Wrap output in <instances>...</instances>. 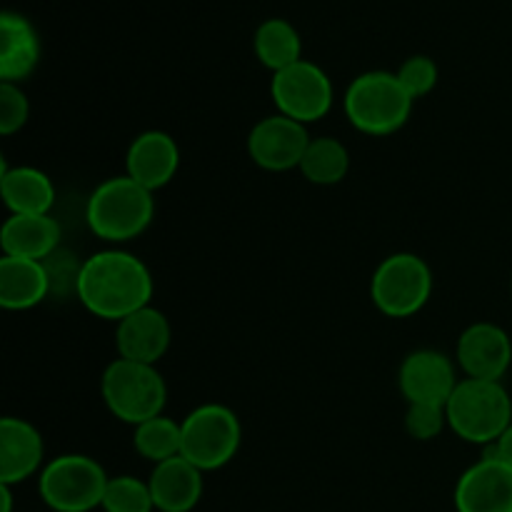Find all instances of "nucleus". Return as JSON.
Wrapping results in <instances>:
<instances>
[{
	"label": "nucleus",
	"instance_id": "b1692460",
	"mask_svg": "<svg viewBox=\"0 0 512 512\" xmlns=\"http://www.w3.org/2000/svg\"><path fill=\"white\" fill-rule=\"evenodd\" d=\"M133 448L150 463H165L183 453V428L168 415H158L133 428Z\"/></svg>",
	"mask_w": 512,
	"mask_h": 512
},
{
	"label": "nucleus",
	"instance_id": "bb28decb",
	"mask_svg": "<svg viewBox=\"0 0 512 512\" xmlns=\"http://www.w3.org/2000/svg\"><path fill=\"white\" fill-rule=\"evenodd\" d=\"M395 75H398L400 85L408 90V95L413 100L425 98L438 85V65L428 55H413V58H408Z\"/></svg>",
	"mask_w": 512,
	"mask_h": 512
},
{
	"label": "nucleus",
	"instance_id": "423d86ee",
	"mask_svg": "<svg viewBox=\"0 0 512 512\" xmlns=\"http://www.w3.org/2000/svg\"><path fill=\"white\" fill-rule=\"evenodd\" d=\"M108 473L98 460L68 453L45 463L38 478V493L53 512H93L103 508Z\"/></svg>",
	"mask_w": 512,
	"mask_h": 512
},
{
	"label": "nucleus",
	"instance_id": "dca6fc26",
	"mask_svg": "<svg viewBox=\"0 0 512 512\" xmlns=\"http://www.w3.org/2000/svg\"><path fill=\"white\" fill-rule=\"evenodd\" d=\"M40 430L23 418L0 420V485H18L45 468Z\"/></svg>",
	"mask_w": 512,
	"mask_h": 512
},
{
	"label": "nucleus",
	"instance_id": "c756f323",
	"mask_svg": "<svg viewBox=\"0 0 512 512\" xmlns=\"http://www.w3.org/2000/svg\"><path fill=\"white\" fill-rule=\"evenodd\" d=\"M0 503H3L0 512H13V493H10V485H0Z\"/></svg>",
	"mask_w": 512,
	"mask_h": 512
},
{
	"label": "nucleus",
	"instance_id": "4468645a",
	"mask_svg": "<svg viewBox=\"0 0 512 512\" xmlns=\"http://www.w3.org/2000/svg\"><path fill=\"white\" fill-rule=\"evenodd\" d=\"M180 168V148L165 130H145L130 143L125 155V175L148 188L150 193L165 188Z\"/></svg>",
	"mask_w": 512,
	"mask_h": 512
},
{
	"label": "nucleus",
	"instance_id": "412c9836",
	"mask_svg": "<svg viewBox=\"0 0 512 512\" xmlns=\"http://www.w3.org/2000/svg\"><path fill=\"white\" fill-rule=\"evenodd\" d=\"M0 195L10 215H50L55 203L53 180L38 168L18 165L10 168L3 163L0 170Z\"/></svg>",
	"mask_w": 512,
	"mask_h": 512
},
{
	"label": "nucleus",
	"instance_id": "2eb2a0df",
	"mask_svg": "<svg viewBox=\"0 0 512 512\" xmlns=\"http://www.w3.org/2000/svg\"><path fill=\"white\" fill-rule=\"evenodd\" d=\"M115 348L118 358L133 360V363L158 365V360L168 353L173 330L163 310L145 305L133 315L115 323Z\"/></svg>",
	"mask_w": 512,
	"mask_h": 512
},
{
	"label": "nucleus",
	"instance_id": "20e7f679",
	"mask_svg": "<svg viewBox=\"0 0 512 512\" xmlns=\"http://www.w3.org/2000/svg\"><path fill=\"white\" fill-rule=\"evenodd\" d=\"M413 103L415 100L400 85L398 75L388 70H370V73L358 75L348 85L343 98L350 125L375 138L403 128L413 113Z\"/></svg>",
	"mask_w": 512,
	"mask_h": 512
},
{
	"label": "nucleus",
	"instance_id": "a211bd4d",
	"mask_svg": "<svg viewBox=\"0 0 512 512\" xmlns=\"http://www.w3.org/2000/svg\"><path fill=\"white\" fill-rule=\"evenodd\" d=\"M40 60V40L33 25L18 13L0 15V83L28 78Z\"/></svg>",
	"mask_w": 512,
	"mask_h": 512
},
{
	"label": "nucleus",
	"instance_id": "ddd939ff",
	"mask_svg": "<svg viewBox=\"0 0 512 512\" xmlns=\"http://www.w3.org/2000/svg\"><path fill=\"white\" fill-rule=\"evenodd\" d=\"M458 512H512V468L500 460L480 458L455 485Z\"/></svg>",
	"mask_w": 512,
	"mask_h": 512
},
{
	"label": "nucleus",
	"instance_id": "f03ea898",
	"mask_svg": "<svg viewBox=\"0 0 512 512\" xmlns=\"http://www.w3.org/2000/svg\"><path fill=\"white\" fill-rule=\"evenodd\" d=\"M155 198L128 175H115L90 193L85 220L95 238L105 243H128L140 238L153 223Z\"/></svg>",
	"mask_w": 512,
	"mask_h": 512
},
{
	"label": "nucleus",
	"instance_id": "cd10ccee",
	"mask_svg": "<svg viewBox=\"0 0 512 512\" xmlns=\"http://www.w3.org/2000/svg\"><path fill=\"white\" fill-rule=\"evenodd\" d=\"M28 95L15 83H0V135H13L28 123Z\"/></svg>",
	"mask_w": 512,
	"mask_h": 512
},
{
	"label": "nucleus",
	"instance_id": "9b49d317",
	"mask_svg": "<svg viewBox=\"0 0 512 512\" xmlns=\"http://www.w3.org/2000/svg\"><path fill=\"white\" fill-rule=\"evenodd\" d=\"M458 383L455 363L438 350H415L398 370L400 393L408 403L448 405Z\"/></svg>",
	"mask_w": 512,
	"mask_h": 512
},
{
	"label": "nucleus",
	"instance_id": "1a4fd4ad",
	"mask_svg": "<svg viewBox=\"0 0 512 512\" xmlns=\"http://www.w3.org/2000/svg\"><path fill=\"white\" fill-rule=\"evenodd\" d=\"M270 95L280 115L308 125L325 118L333 108V83L320 65L298 60L290 68L273 73Z\"/></svg>",
	"mask_w": 512,
	"mask_h": 512
},
{
	"label": "nucleus",
	"instance_id": "5701e85b",
	"mask_svg": "<svg viewBox=\"0 0 512 512\" xmlns=\"http://www.w3.org/2000/svg\"><path fill=\"white\" fill-rule=\"evenodd\" d=\"M350 153L338 138H310L308 150L300 160V173L313 185H338L348 175Z\"/></svg>",
	"mask_w": 512,
	"mask_h": 512
},
{
	"label": "nucleus",
	"instance_id": "c85d7f7f",
	"mask_svg": "<svg viewBox=\"0 0 512 512\" xmlns=\"http://www.w3.org/2000/svg\"><path fill=\"white\" fill-rule=\"evenodd\" d=\"M485 455H490V458L500 460V463L510 465V468H512V423H510V428L505 430V433L500 435V438L495 440L493 445H490L488 453H485Z\"/></svg>",
	"mask_w": 512,
	"mask_h": 512
},
{
	"label": "nucleus",
	"instance_id": "0eeeda50",
	"mask_svg": "<svg viewBox=\"0 0 512 512\" xmlns=\"http://www.w3.org/2000/svg\"><path fill=\"white\" fill-rule=\"evenodd\" d=\"M183 428V458L203 473L220 470L238 455L243 443L240 418L218 403L190 410L180 423Z\"/></svg>",
	"mask_w": 512,
	"mask_h": 512
},
{
	"label": "nucleus",
	"instance_id": "9d476101",
	"mask_svg": "<svg viewBox=\"0 0 512 512\" xmlns=\"http://www.w3.org/2000/svg\"><path fill=\"white\" fill-rule=\"evenodd\" d=\"M308 128L288 115H268L253 125L248 135V153L258 168L270 173L300 168L305 150H308Z\"/></svg>",
	"mask_w": 512,
	"mask_h": 512
},
{
	"label": "nucleus",
	"instance_id": "393cba45",
	"mask_svg": "<svg viewBox=\"0 0 512 512\" xmlns=\"http://www.w3.org/2000/svg\"><path fill=\"white\" fill-rule=\"evenodd\" d=\"M105 512H153V493L150 485L143 483L133 475H120V478H110L108 490L103 498Z\"/></svg>",
	"mask_w": 512,
	"mask_h": 512
},
{
	"label": "nucleus",
	"instance_id": "f8f14e48",
	"mask_svg": "<svg viewBox=\"0 0 512 512\" xmlns=\"http://www.w3.org/2000/svg\"><path fill=\"white\" fill-rule=\"evenodd\" d=\"M455 360H458L465 378L503 380L512 363L510 335L495 323L470 325L460 335Z\"/></svg>",
	"mask_w": 512,
	"mask_h": 512
},
{
	"label": "nucleus",
	"instance_id": "4be33fe9",
	"mask_svg": "<svg viewBox=\"0 0 512 512\" xmlns=\"http://www.w3.org/2000/svg\"><path fill=\"white\" fill-rule=\"evenodd\" d=\"M253 48L260 63L268 70H273V73L290 68L293 63L303 60V40H300L298 30L283 18L265 20L255 30Z\"/></svg>",
	"mask_w": 512,
	"mask_h": 512
},
{
	"label": "nucleus",
	"instance_id": "7ed1b4c3",
	"mask_svg": "<svg viewBox=\"0 0 512 512\" xmlns=\"http://www.w3.org/2000/svg\"><path fill=\"white\" fill-rule=\"evenodd\" d=\"M448 428L473 445H493L512 423V398L500 380L463 378L450 395Z\"/></svg>",
	"mask_w": 512,
	"mask_h": 512
},
{
	"label": "nucleus",
	"instance_id": "f257e3e1",
	"mask_svg": "<svg viewBox=\"0 0 512 512\" xmlns=\"http://www.w3.org/2000/svg\"><path fill=\"white\" fill-rule=\"evenodd\" d=\"M75 293L95 318L120 323L153 300V275L128 250H100L80 265Z\"/></svg>",
	"mask_w": 512,
	"mask_h": 512
},
{
	"label": "nucleus",
	"instance_id": "aec40b11",
	"mask_svg": "<svg viewBox=\"0 0 512 512\" xmlns=\"http://www.w3.org/2000/svg\"><path fill=\"white\" fill-rule=\"evenodd\" d=\"M60 243V225L50 215H10L0 230V250L10 258L45 260Z\"/></svg>",
	"mask_w": 512,
	"mask_h": 512
},
{
	"label": "nucleus",
	"instance_id": "f3484780",
	"mask_svg": "<svg viewBox=\"0 0 512 512\" xmlns=\"http://www.w3.org/2000/svg\"><path fill=\"white\" fill-rule=\"evenodd\" d=\"M203 470L195 468L183 455L158 463L150 473V493L155 510L160 512H190L203 498Z\"/></svg>",
	"mask_w": 512,
	"mask_h": 512
},
{
	"label": "nucleus",
	"instance_id": "6e6552de",
	"mask_svg": "<svg viewBox=\"0 0 512 512\" xmlns=\"http://www.w3.org/2000/svg\"><path fill=\"white\" fill-rule=\"evenodd\" d=\"M433 293L430 265L415 253L388 255L370 280L373 305L388 318H410L420 313Z\"/></svg>",
	"mask_w": 512,
	"mask_h": 512
},
{
	"label": "nucleus",
	"instance_id": "6ab92c4d",
	"mask_svg": "<svg viewBox=\"0 0 512 512\" xmlns=\"http://www.w3.org/2000/svg\"><path fill=\"white\" fill-rule=\"evenodd\" d=\"M50 293V273L43 260L0 258V305L5 310H30Z\"/></svg>",
	"mask_w": 512,
	"mask_h": 512
},
{
	"label": "nucleus",
	"instance_id": "39448f33",
	"mask_svg": "<svg viewBox=\"0 0 512 512\" xmlns=\"http://www.w3.org/2000/svg\"><path fill=\"white\" fill-rule=\"evenodd\" d=\"M100 395L115 418L135 428L163 415L168 385L155 365L115 358L100 378Z\"/></svg>",
	"mask_w": 512,
	"mask_h": 512
},
{
	"label": "nucleus",
	"instance_id": "a878e982",
	"mask_svg": "<svg viewBox=\"0 0 512 512\" xmlns=\"http://www.w3.org/2000/svg\"><path fill=\"white\" fill-rule=\"evenodd\" d=\"M448 425V413L445 405H430V403H408V413H405V430L418 443H430L438 438Z\"/></svg>",
	"mask_w": 512,
	"mask_h": 512
}]
</instances>
